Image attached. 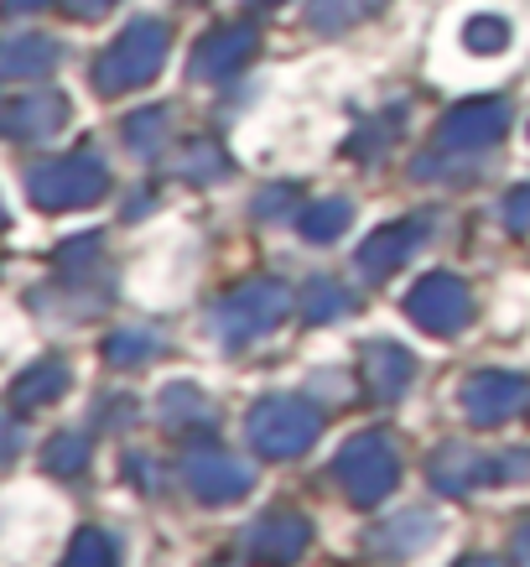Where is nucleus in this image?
I'll list each match as a JSON object with an SVG mask.
<instances>
[{"mask_svg":"<svg viewBox=\"0 0 530 567\" xmlns=\"http://www.w3.org/2000/svg\"><path fill=\"white\" fill-rule=\"evenodd\" d=\"M162 58H167V27H162V21H136V27L94 63V89H100V94H121V89L146 84V79L162 69Z\"/></svg>","mask_w":530,"mask_h":567,"instance_id":"1","label":"nucleus"},{"mask_svg":"<svg viewBox=\"0 0 530 567\" xmlns=\"http://www.w3.org/2000/svg\"><path fill=\"white\" fill-rule=\"evenodd\" d=\"M27 188H32V198H37L42 208H84V204H94V198L110 188V173H104L100 156L79 152V156H58V162H42Z\"/></svg>","mask_w":530,"mask_h":567,"instance_id":"2","label":"nucleus"},{"mask_svg":"<svg viewBox=\"0 0 530 567\" xmlns=\"http://www.w3.org/2000/svg\"><path fill=\"white\" fill-rule=\"evenodd\" d=\"M250 432H256V447L276 453V458H287V453H297V447L312 443L318 416H312L308 406H297V401H271V406H260L256 412Z\"/></svg>","mask_w":530,"mask_h":567,"instance_id":"3","label":"nucleus"},{"mask_svg":"<svg viewBox=\"0 0 530 567\" xmlns=\"http://www.w3.org/2000/svg\"><path fill=\"white\" fill-rule=\"evenodd\" d=\"M406 312L416 323H427L432 333H453L468 318V292H463V281H453V276H432V281H422L411 292Z\"/></svg>","mask_w":530,"mask_h":567,"instance_id":"4","label":"nucleus"},{"mask_svg":"<svg viewBox=\"0 0 530 567\" xmlns=\"http://www.w3.org/2000/svg\"><path fill=\"white\" fill-rule=\"evenodd\" d=\"M339 474L349 480V489H354L360 499H380L395 484V458L380 437H364V443H354L349 453H343Z\"/></svg>","mask_w":530,"mask_h":567,"instance_id":"5","label":"nucleus"},{"mask_svg":"<svg viewBox=\"0 0 530 567\" xmlns=\"http://www.w3.org/2000/svg\"><path fill=\"white\" fill-rule=\"evenodd\" d=\"M63 115H69V100L52 94V89H37V94H27V100H17L6 110V136H17V141L52 136L63 125Z\"/></svg>","mask_w":530,"mask_h":567,"instance_id":"6","label":"nucleus"},{"mask_svg":"<svg viewBox=\"0 0 530 567\" xmlns=\"http://www.w3.org/2000/svg\"><path fill=\"white\" fill-rule=\"evenodd\" d=\"M520 401H526V380H515V375H479L468 385V412H474V422H499V416H510Z\"/></svg>","mask_w":530,"mask_h":567,"instance_id":"7","label":"nucleus"},{"mask_svg":"<svg viewBox=\"0 0 530 567\" xmlns=\"http://www.w3.org/2000/svg\"><path fill=\"white\" fill-rule=\"evenodd\" d=\"M63 391H69V364H63V360H42V364H32L17 385H11V406H17V412H32V406L58 401Z\"/></svg>","mask_w":530,"mask_h":567,"instance_id":"8","label":"nucleus"},{"mask_svg":"<svg viewBox=\"0 0 530 567\" xmlns=\"http://www.w3.org/2000/svg\"><path fill=\"white\" fill-rule=\"evenodd\" d=\"M52 63H58V48L48 37H11L0 48V79H48Z\"/></svg>","mask_w":530,"mask_h":567,"instance_id":"9","label":"nucleus"},{"mask_svg":"<svg viewBox=\"0 0 530 567\" xmlns=\"http://www.w3.org/2000/svg\"><path fill=\"white\" fill-rule=\"evenodd\" d=\"M188 480H193V489H198V495L229 499V495H240L245 484H250V474H245L240 464L219 458V453H198V458H188Z\"/></svg>","mask_w":530,"mask_h":567,"instance_id":"10","label":"nucleus"},{"mask_svg":"<svg viewBox=\"0 0 530 567\" xmlns=\"http://www.w3.org/2000/svg\"><path fill=\"white\" fill-rule=\"evenodd\" d=\"M499 104H468V110H458L453 115V125H447V141H458V146H468V141H489L499 136Z\"/></svg>","mask_w":530,"mask_h":567,"instance_id":"11","label":"nucleus"},{"mask_svg":"<svg viewBox=\"0 0 530 567\" xmlns=\"http://www.w3.org/2000/svg\"><path fill=\"white\" fill-rule=\"evenodd\" d=\"M281 308H287V297L271 292V287H256V292L235 297V308H229V312H240V318H245L240 333H266V328L276 323V312H281Z\"/></svg>","mask_w":530,"mask_h":567,"instance_id":"12","label":"nucleus"},{"mask_svg":"<svg viewBox=\"0 0 530 567\" xmlns=\"http://www.w3.org/2000/svg\"><path fill=\"white\" fill-rule=\"evenodd\" d=\"M240 52H250V32H224V37H214L208 48H198V63H193V69L204 73V79H214V73H224Z\"/></svg>","mask_w":530,"mask_h":567,"instance_id":"13","label":"nucleus"},{"mask_svg":"<svg viewBox=\"0 0 530 567\" xmlns=\"http://www.w3.org/2000/svg\"><path fill=\"white\" fill-rule=\"evenodd\" d=\"M48 474H79V468L89 464V443L84 437H73V432H63V437H52L48 443Z\"/></svg>","mask_w":530,"mask_h":567,"instance_id":"14","label":"nucleus"},{"mask_svg":"<svg viewBox=\"0 0 530 567\" xmlns=\"http://www.w3.org/2000/svg\"><path fill=\"white\" fill-rule=\"evenodd\" d=\"M69 563H115V542L104 532H79V542H73V551H69Z\"/></svg>","mask_w":530,"mask_h":567,"instance_id":"15","label":"nucleus"},{"mask_svg":"<svg viewBox=\"0 0 530 567\" xmlns=\"http://www.w3.org/2000/svg\"><path fill=\"white\" fill-rule=\"evenodd\" d=\"M156 349V339H146V333H115L110 344H104V354L115 364H131V360H141V354H152Z\"/></svg>","mask_w":530,"mask_h":567,"instance_id":"16","label":"nucleus"},{"mask_svg":"<svg viewBox=\"0 0 530 567\" xmlns=\"http://www.w3.org/2000/svg\"><path fill=\"white\" fill-rule=\"evenodd\" d=\"M468 48H479V52H489V48H505V21H474L468 27Z\"/></svg>","mask_w":530,"mask_h":567,"instance_id":"17","label":"nucleus"},{"mask_svg":"<svg viewBox=\"0 0 530 567\" xmlns=\"http://www.w3.org/2000/svg\"><path fill=\"white\" fill-rule=\"evenodd\" d=\"M162 121H167L162 110H146V115H136V121H131V131H125V136H131V146H152V141L162 136Z\"/></svg>","mask_w":530,"mask_h":567,"instance_id":"18","label":"nucleus"},{"mask_svg":"<svg viewBox=\"0 0 530 567\" xmlns=\"http://www.w3.org/2000/svg\"><path fill=\"white\" fill-rule=\"evenodd\" d=\"M21 443H27V432H21L17 416H0V464H11L21 453Z\"/></svg>","mask_w":530,"mask_h":567,"instance_id":"19","label":"nucleus"},{"mask_svg":"<svg viewBox=\"0 0 530 567\" xmlns=\"http://www.w3.org/2000/svg\"><path fill=\"white\" fill-rule=\"evenodd\" d=\"M343 224H349V208H343V204L308 214V229H312V235H333V229H343Z\"/></svg>","mask_w":530,"mask_h":567,"instance_id":"20","label":"nucleus"},{"mask_svg":"<svg viewBox=\"0 0 530 567\" xmlns=\"http://www.w3.org/2000/svg\"><path fill=\"white\" fill-rule=\"evenodd\" d=\"M63 6H69V17H104L115 0H63Z\"/></svg>","mask_w":530,"mask_h":567,"instance_id":"21","label":"nucleus"},{"mask_svg":"<svg viewBox=\"0 0 530 567\" xmlns=\"http://www.w3.org/2000/svg\"><path fill=\"white\" fill-rule=\"evenodd\" d=\"M42 6H48V0H0V11H6V17H21V11H42Z\"/></svg>","mask_w":530,"mask_h":567,"instance_id":"22","label":"nucleus"},{"mask_svg":"<svg viewBox=\"0 0 530 567\" xmlns=\"http://www.w3.org/2000/svg\"><path fill=\"white\" fill-rule=\"evenodd\" d=\"M0 224H6V208H0Z\"/></svg>","mask_w":530,"mask_h":567,"instance_id":"23","label":"nucleus"},{"mask_svg":"<svg viewBox=\"0 0 530 567\" xmlns=\"http://www.w3.org/2000/svg\"><path fill=\"white\" fill-rule=\"evenodd\" d=\"M0 121H6V110H0Z\"/></svg>","mask_w":530,"mask_h":567,"instance_id":"24","label":"nucleus"}]
</instances>
